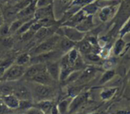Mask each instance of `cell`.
I'll return each mask as SVG.
<instances>
[{
    "label": "cell",
    "mask_w": 130,
    "mask_h": 114,
    "mask_svg": "<svg viewBox=\"0 0 130 114\" xmlns=\"http://www.w3.org/2000/svg\"><path fill=\"white\" fill-rule=\"evenodd\" d=\"M86 56V58L91 61H94V62H96V61H99L100 60V55H98L97 54L94 53V52H90L87 54L85 55Z\"/></svg>",
    "instance_id": "e575fe53"
},
{
    "label": "cell",
    "mask_w": 130,
    "mask_h": 114,
    "mask_svg": "<svg viewBox=\"0 0 130 114\" xmlns=\"http://www.w3.org/2000/svg\"><path fill=\"white\" fill-rule=\"evenodd\" d=\"M54 106L53 101L51 100H43L38 101L36 104H34L33 106L38 109L40 111H41L44 114H48L51 113V109Z\"/></svg>",
    "instance_id": "9a60e30c"
},
{
    "label": "cell",
    "mask_w": 130,
    "mask_h": 114,
    "mask_svg": "<svg viewBox=\"0 0 130 114\" xmlns=\"http://www.w3.org/2000/svg\"><path fill=\"white\" fill-rule=\"evenodd\" d=\"M25 22V21H24L22 19H16L15 20L12 21V23L9 25V33L14 34V33L17 32L18 30L20 28V27L22 25V24Z\"/></svg>",
    "instance_id": "cb8c5ba5"
},
{
    "label": "cell",
    "mask_w": 130,
    "mask_h": 114,
    "mask_svg": "<svg viewBox=\"0 0 130 114\" xmlns=\"http://www.w3.org/2000/svg\"><path fill=\"white\" fill-rule=\"evenodd\" d=\"M112 14V8L111 6L103 7L99 13V18L102 22H106Z\"/></svg>",
    "instance_id": "603a6c76"
},
{
    "label": "cell",
    "mask_w": 130,
    "mask_h": 114,
    "mask_svg": "<svg viewBox=\"0 0 130 114\" xmlns=\"http://www.w3.org/2000/svg\"><path fill=\"white\" fill-rule=\"evenodd\" d=\"M3 20H4V19H3V15L2 12H0V26H1V25L4 23Z\"/></svg>",
    "instance_id": "f35d334b"
},
{
    "label": "cell",
    "mask_w": 130,
    "mask_h": 114,
    "mask_svg": "<svg viewBox=\"0 0 130 114\" xmlns=\"http://www.w3.org/2000/svg\"><path fill=\"white\" fill-rule=\"evenodd\" d=\"M86 14L84 12L80 9L78 10L75 14H74L68 21L63 22L60 25V26L65 25V26H71V27H77L86 17Z\"/></svg>",
    "instance_id": "8fae6325"
},
{
    "label": "cell",
    "mask_w": 130,
    "mask_h": 114,
    "mask_svg": "<svg viewBox=\"0 0 130 114\" xmlns=\"http://www.w3.org/2000/svg\"><path fill=\"white\" fill-rule=\"evenodd\" d=\"M59 1L63 4H69L73 2V0H59Z\"/></svg>",
    "instance_id": "74e56055"
},
{
    "label": "cell",
    "mask_w": 130,
    "mask_h": 114,
    "mask_svg": "<svg viewBox=\"0 0 130 114\" xmlns=\"http://www.w3.org/2000/svg\"><path fill=\"white\" fill-rule=\"evenodd\" d=\"M29 81L35 83V84L51 86L54 80L51 78V77L50 76V74L47 73V70L45 69V70H43L42 71L39 72L35 77H33Z\"/></svg>",
    "instance_id": "ba28073f"
},
{
    "label": "cell",
    "mask_w": 130,
    "mask_h": 114,
    "mask_svg": "<svg viewBox=\"0 0 130 114\" xmlns=\"http://www.w3.org/2000/svg\"><path fill=\"white\" fill-rule=\"evenodd\" d=\"M68 56V61H69V64L73 68L76 61L77 60V58L80 56V52L78 51V50L74 47L72 49H71L68 52H67Z\"/></svg>",
    "instance_id": "7402d4cb"
},
{
    "label": "cell",
    "mask_w": 130,
    "mask_h": 114,
    "mask_svg": "<svg viewBox=\"0 0 130 114\" xmlns=\"http://www.w3.org/2000/svg\"><path fill=\"white\" fill-rule=\"evenodd\" d=\"M9 25L8 24L3 23L0 26V36L2 38L6 37L9 35Z\"/></svg>",
    "instance_id": "1f68e13d"
},
{
    "label": "cell",
    "mask_w": 130,
    "mask_h": 114,
    "mask_svg": "<svg viewBox=\"0 0 130 114\" xmlns=\"http://www.w3.org/2000/svg\"><path fill=\"white\" fill-rule=\"evenodd\" d=\"M58 30L60 31V35L67 38L68 39L72 41L74 43H78L80 41H82L86 35L85 32L80 31L78 30L76 27H71V26H60Z\"/></svg>",
    "instance_id": "277c9868"
},
{
    "label": "cell",
    "mask_w": 130,
    "mask_h": 114,
    "mask_svg": "<svg viewBox=\"0 0 130 114\" xmlns=\"http://www.w3.org/2000/svg\"><path fill=\"white\" fill-rule=\"evenodd\" d=\"M3 103L10 109H17L19 106V99L15 96L13 93L7 94V95H2L1 97Z\"/></svg>",
    "instance_id": "30bf717a"
},
{
    "label": "cell",
    "mask_w": 130,
    "mask_h": 114,
    "mask_svg": "<svg viewBox=\"0 0 130 114\" xmlns=\"http://www.w3.org/2000/svg\"><path fill=\"white\" fill-rule=\"evenodd\" d=\"M87 97V93H82L81 95L77 96V97H75L74 99V100L70 103L69 108H68V111L70 112H73L74 110H76L77 109H78L80 107V106H81L84 101L86 100Z\"/></svg>",
    "instance_id": "e0dca14e"
},
{
    "label": "cell",
    "mask_w": 130,
    "mask_h": 114,
    "mask_svg": "<svg viewBox=\"0 0 130 114\" xmlns=\"http://www.w3.org/2000/svg\"><path fill=\"white\" fill-rule=\"evenodd\" d=\"M64 54L63 52L57 49H54L53 51L40 54L35 56H32L31 58L30 63L32 64H47L50 61H57L58 58H60L62 55Z\"/></svg>",
    "instance_id": "3957f363"
},
{
    "label": "cell",
    "mask_w": 130,
    "mask_h": 114,
    "mask_svg": "<svg viewBox=\"0 0 130 114\" xmlns=\"http://www.w3.org/2000/svg\"><path fill=\"white\" fill-rule=\"evenodd\" d=\"M15 96H17L19 100H32V93L28 88L22 84H15L14 87L13 93Z\"/></svg>",
    "instance_id": "52a82bcc"
},
{
    "label": "cell",
    "mask_w": 130,
    "mask_h": 114,
    "mask_svg": "<svg viewBox=\"0 0 130 114\" xmlns=\"http://www.w3.org/2000/svg\"><path fill=\"white\" fill-rule=\"evenodd\" d=\"M35 31H33L32 30L29 29L28 31H27L25 33H23V34L21 35L22 39L24 41H31L33 39V38L35 36Z\"/></svg>",
    "instance_id": "f546056e"
},
{
    "label": "cell",
    "mask_w": 130,
    "mask_h": 114,
    "mask_svg": "<svg viewBox=\"0 0 130 114\" xmlns=\"http://www.w3.org/2000/svg\"><path fill=\"white\" fill-rule=\"evenodd\" d=\"M15 82H8L3 81L2 84H0V93L2 95H7L11 94L13 93Z\"/></svg>",
    "instance_id": "ffe728a7"
},
{
    "label": "cell",
    "mask_w": 130,
    "mask_h": 114,
    "mask_svg": "<svg viewBox=\"0 0 130 114\" xmlns=\"http://www.w3.org/2000/svg\"><path fill=\"white\" fill-rule=\"evenodd\" d=\"M114 74H115L114 71L108 70L107 71H106L103 74V76H102V77H101V79L100 80V84H106V82L109 81L114 77Z\"/></svg>",
    "instance_id": "83f0119b"
},
{
    "label": "cell",
    "mask_w": 130,
    "mask_h": 114,
    "mask_svg": "<svg viewBox=\"0 0 130 114\" xmlns=\"http://www.w3.org/2000/svg\"><path fill=\"white\" fill-rule=\"evenodd\" d=\"M125 46V42L124 41V40L122 38H119L116 41V43H115V44L113 46V52H114V54L116 55L120 54V53L124 49Z\"/></svg>",
    "instance_id": "d4e9b609"
},
{
    "label": "cell",
    "mask_w": 130,
    "mask_h": 114,
    "mask_svg": "<svg viewBox=\"0 0 130 114\" xmlns=\"http://www.w3.org/2000/svg\"><path fill=\"white\" fill-rule=\"evenodd\" d=\"M26 68L25 66H21L16 64H12L10 65L5 71L1 80L3 81L8 82H15L23 77Z\"/></svg>",
    "instance_id": "7a4b0ae2"
},
{
    "label": "cell",
    "mask_w": 130,
    "mask_h": 114,
    "mask_svg": "<svg viewBox=\"0 0 130 114\" xmlns=\"http://www.w3.org/2000/svg\"><path fill=\"white\" fill-rule=\"evenodd\" d=\"M61 35L54 33L53 35L47 38L44 41L39 43V44L35 45L32 49H31V53L30 54L31 56H35L40 54L46 53L51 51H53L55 49L58 40L60 39Z\"/></svg>",
    "instance_id": "6da1fadb"
},
{
    "label": "cell",
    "mask_w": 130,
    "mask_h": 114,
    "mask_svg": "<svg viewBox=\"0 0 130 114\" xmlns=\"http://www.w3.org/2000/svg\"><path fill=\"white\" fill-rule=\"evenodd\" d=\"M46 64V70L54 81H59L60 74V66L59 60L50 61Z\"/></svg>",
    "instance_id": "9c48e42d"
},
{
    "label": "cell",
    "mask_w": 130,
    "mask_h": 114,
    "mask_svg": "<svg viewBox=\"0 0 130 114\" xmlns=\"http://www.w3.org/2000/svg\"><path fill=\"white\" fill-rule=\"evenodd\" d=\"M31 58V56L29 53H22L16 58V59L15 60V64L25 67L26 64L30 63Z\"/></svg>",
    "instance_id": "44dd1931"
},
{
    "label": "cell",
    "mask_w": 130,
    "mask_h": 114,
    "mask_svg": "<svg viewBox=\"0 0 130 114\" xmlns=\"http://www.w3.org/2000/svg\"><path fill=\"white\" fill-rule=\"evenodd\" d=\"M115 90H116L115 89H106L101 92L100 96L103 100H108L113 95Z\"/></svg>",
    "instance_id": "d6a6232c"
},
{
    "label": "cell",
    "mask_w": 130,
    "mask_h": 114,
    "mask_svg": "<svg viewBox=\"0 0 130 114\" xmlns=\"http://www.w3.org/2000/svg\"><path fill=\"white\" fill-rule=\"evenodd\" d=\"M31 93L32 97L38 100V101L43 100H50V98H51L54 95V90L51 86L35 84L33 93Z\"/></svg>",
    "instance_id": "5b68a950"
},
{
    "label": "cell",
    "mask_w": 130,
    "mask_h": 114,
    "mask_svg": "<svg viewBox=\"0 0 130 114\" xmlns=\"http://www.w3.org/2000/svg\"><path fill=\"white\" fill-rule=\"evenodd\" d=\"M112 61H106V62L104 64V68H105V69L109 70V69L112 68V65H113V63H112Z\"/></svg>",
    "instance_id": "d590c367"
},
{
    "label": "cell",
    "mask_w": 130,
    "mask_h": 114,
    "mask_svg": "<svg viewBox=\"0 0 130 114\" xmlns=\"http://www.w3.org/2000/svg\"><path fill=\"white\" fill-rule=\"evenodd\" d=\"M81 9L84 12L86 15H92L97 10V6L95 3H89Z\"/></svg>",
    "instance_id": "4316f807"
},
{
    "label": "cell",
    "mask_w": 130,
    "mask_h": 114,
    "mask_svg": "<svg viewBox=\"0 0 130 114\" xmlns=\"http://www.w3.org/2000/svg\"><path fill=\"white\" fill-rule=\"evenodd\" d=\"M93 16L92 15H87L84 19L76 27L78 30H80V31H83V32H87L88 30H90L93 24Z\"/></svg>",
    "instance_id": "ac0fdd59"
},
{
    "label": "cell",
    "mask_w": 130,
    "mask_h": 114,
    "mask_svg": "<svg viewBox=\"0 0 130 114\" xmlns=\"http://www.w3.org/2000/svg\"><path fill=\"white\" fill-rule=\"evenodd\" d=\"M54 0H37L36 1V7L37 8H41L48 6L50 5H53Z\"/></svg>",
    "instance_id": "836d02e7"
},
{
    "label": "cell",
    "mask_w": 130,
    "mask_h": 114,
    "mask_svg": "<svg viewBox=\"0 0 130 114\" xmlns=\"http://www.w3.org/2000/svg\"><path fill=\"white\" fill-rule=\"evenodd\" d=\"M9 1V0H0V3H7Z\"/></svg>",
    "instance_id": "ab89813d"
},
{
    "label": "cell",
    "mask_w": 130,
    "mask_h": 114,
    "mask_svg": "<svg viewBox=\"0 0 130 114\" xmlns=\"http://www.w3.org/2000/svg\"><path fill=\"white\" fill-rule=\"evenodd\" d=\"M35 21H36L35 19H31V20H28V21L25 22L22 24V25L20 27V28L18 30L17 33L19 34V35H22V34L25 33V31H28V30L31 28V26L32 25V24H33Z\"/></svg>",
    "instance_id": "484cf974"
},
{
    "label": "cell",
    "mask_w": 130,
    "mask_h": 114,
    "mask_svg": "<svg viewBox=\"0 0 130 114\" xmlns=\"http://www.w3.org/2000/svg\"><path fill=\"white\" fill-rule=\"evenodd\" d=\"M36 1L37 0H32V1L24 9L20 10L16 16V19H22L24 21H28L34 18L35 12L36 11Z\"/></svg>",
    "instance_id": "8992f818"
},
{
    "label": "cell",
    "mask_w": 130,
    "mask_h": 114,
    "mask_svg": "<svg viewBox=\"0 0 130 114\" xmlns=\"http://www.w3.org/2000/svg\"><path fill=\"white\" fill-rule=\"evenodd\" d=\"M96 70L94 68H87L84 71H81L78 79L76 80L79 84H83L88 81L96 73Z\"/></svg>",
    "instance_id": "2e32d148"
},
{
    "label": "cell",
    "mask_w": 130,
    "mask_h": 114,
    "mask_svg": "<svg viewBox=\"0 0 130 114\" xmlns=\"http://www.w3.org/2000/svg\"><path fill=\"white\" fill-rule=\"evenodd\" d=\"M48 17H54L53 5L36 9V11L34 15V18L36 20H39V19L48 18Z\"/></svg>",
    "instance_id": "5bb4252c"
},
{
    "label": "cell",
    "mask_w": 130,
    "mask_h": 114,
    "mask_svg": "<svg viewBox=\"0 0 130 114\" xmlns=\"http://www.w3.org/2000/svg\"><path fill=\"white\" fill-rule=\"evenodd\" d=\"M6 114H16V113H6Z\"/></svg>",
    "instance_id": "60d3db41"
},
{
    "label": "cell",
    "mask_w": 130,
    "mask_h": 114,
    "mask_svg": "<svg viewBox=\"0 0 130 114\" xmlns=\"http://www.w3.org/2000/svg\"><path fill=\"white\" fill-rule=\"evenodd\" d=\"M70 103H69L68 100H64L61 101L57 106L58 112L60 114H64L65 112H68V108H69Z\"/></svg>",
    "instance_id": "f1b7e54d"
},
{
    "label": "cell",
    "mask_w": 130,
    "mask_h": 114,
    "mask_svg": "<svg viewBox=\"0 0 130 114\" xmlns=\"http://www.w3.org/2000/svg\"><path fill=\"white\" fill-rule=\"evenodd\" d=\"M78 45V51L80 52V54H83L84 55L93 52V45L90 43V41L87 39H83L82 41H80Z\"/></svg>",
    "instance_id": "d6986e66"
},
{
    "label": "cell",
    "mask_w": 130,
    "mask_h": 114,
    "mask_svg": "<svg viewBox=\"0 0 130 114\" xmlns=\"http://www.w3.org/2000/svg\"><path fill=\"white\" fill-rule=\"evenodd\" d=\"M75 43L73 42L72 41L68 39L67 38H65L63 36H60V39L58 40L55 49H57L63 52V54H66L71 49L75 47Z\"/></svg>",
    "instance_id": "4fadbf2b"
},
{
    "label": "cell",
    "mask_w": 130,
    "mask_h": 114,
    "mask_svg": "<svg viewBox=\"0 0 130 114\" xmlns=\"http://www.w3.org/2000/svg\"><path fill=\"white\" fill-rule=\"evenodd\" d=\"M58 113H59V112H58V109H57V106L54 105L52 109H51V114H58Z\"/></svg>",
    "instance_id": "8d00e7d4"
},
{
    "label": "cell",
    "mask_w": 130,
    "mask_h": 114,
    "mask_svg": "<svg viewBox=\"0 0 130 114\" xmlns=\"http://www.w3.org/2000/svg\"><path fill=\"white\" fill-rule=\"evenodd\" d=\"M45 69H46V64H32L31 66L26 68L25 74L23 77L27 80H30L33 77H35L39 72H41Z\"/></svg>",
    "instance_id": "7c38bea8"
},
{
    "label": "cell",
    "mask_w": 130,
    "mask_h": 114,
    "mask_svg": "<svg viewBox=\"0 0 130 114\" xmlns=\"http://www.w3.org/2000/svg\"><path fill=\"white\" fill-rule=\"evenodd\" d=\"M33 103L31 100H20L19 102V109H24V110H28L30 108L33 107Z\"/></svg>",
    "instance_id": "4dcf8cb0"
}]
</instances>
